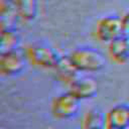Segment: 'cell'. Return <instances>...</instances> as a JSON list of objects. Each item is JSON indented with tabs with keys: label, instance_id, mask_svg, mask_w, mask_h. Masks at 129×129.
<instances>
[{
	"label": "cell",
	"instance_id": "5bb4252c",
	"mask_svg": "<svg viewBox=\"0 0 129 129\" xmlns=\"http://www.w3.org/2000/svg\"><path fill=\"white\" fill-rule=\"evenodd\" d=\"M122 20V28H123V32L129 34V11L124 14L123 17H121Z\"/></svg>",
	"mask_w": 129,
	"mask_h": 129
},
{
	"label": "cell",
	"instance_id": "e0dca14e",
	"mask_svg": "<svg viewBox=\"0 0 129 129\" xmlns=\"http://www.w3.org/2000/svg\"><path fill=\"white\" fill-rule=\"evenodd\" d=\"M128 35H129V34H128Z\"/></svg>",
	"mask_w": 129,
	"mask_h": 129
},
{
	"label": "cell",
	"instance_id": "2e32d148",
	"mask_svg": "<svg viewBox=\"0 0 129 129\" xmlns=\"http://www.w3.org/2000/svg\"><path fill=\"white\" fill-rule=\"evenodd\" d=\"M125 129H129V126H128V127H126V128H125Z\"/></svg>",
	"mask_w": 129,
	"mask_h": 129
},
{
	"label": "cell",
	"instance_id": "6da1fadb",
	"mask_svg": "<svg viewBox=\"0 0 129 129\" xmlns=\"http://www.w3.org/2000/svg\"><path fill=\"white\" fill-rule=\"evenodd\" d=\"M69 58L80 73H97L106 66L103 52L94 47H80L69 54Z\"/></svg>",
	"mask_w": 129,
	"mask_h": 129
},
{
	"label": "cell",
	"instance_id": "7a4b0ae2",
	"mask_svg": "<svg viewBox=\"0 0 129 129\" xmlns=\"http://www.w3.org/2000/svg\"><path fill=\"white\" fill-rule=\"evenodd\" d=\"M24 54L31 64L41 69H54L59 58L53 48L42 43L28 44L25 48Z\"/></svg>",
	"mask_w": 129,
	"mask_h": 129
},
{
	"label": "cell",
	"instance_id": "ba28073f",
	"mask_svg": "<svg viewBox=\"0 0 129 129\" xmlns=\"http://www.w3.org/2000/svg\"><path fill=\"white\" fill-rule=\"evenodd\" d=\"M110 57L117 63L129 61V35L122 32L108 43Z\"/></svg>",
	"mask_w": 129,
	"mask_h": 129
},
{
	"label": "cell",
	"instance_id": "30bf717a",
	"mask_svg": "<svg viewBox=\"0 0 129 129\" xmlns=\"http://www.w3.org/2000/svg\"><path fill=\"white\" fill-rule=\"evenodd\" d=\"M55 74L57 79L66 84V85H70L71 83H73L78 77H79V71L74 67V64L72 63V61L69 58V55L67 56H59L58 61L56 62L54 69Z\"/></svg>",
	"mask_w": 129,
	"mask_h": 129
},
{
	"label": "cell",
	"instance_id": "3957f363",
	"mask_svg": "<svg viewBox=\"0 0 129 129\" xmlns=\"http://www.w3.org/2000/svg\"><path fill=\"white\" fill-rule=\"evenodd\" d=\"M80 102L71 92L61 93L56 96L50 106L51 114L57 119H69L75 116L80 109Z\"/></svg>",
	"mask_w": 129,
	"mask_h": 129
},
{
	"label": "cell",
	"instance_id": "4fadbf2b",
	"mask_svg": "<svg viewBox=\"0 0 129 129\" xmlns=\"http://www.w3.org/2000/svg\"><path fill=\"white\" fill-rule=\"evenodd\" d=\"M19 41L20 38L15 29L0 32V56L17 50Z\"/></svg>",
	"mask_w": 129,
	"mask_h": 129
},
{
	"label": "cell",
	"instance_id": "7c38bea8",
	"mask_svg": "<svg viewBox=\"0 0 129 129\" xmlns=\"http://www.w3.org/2000/svg\"><path fill=\"white\" fill-rule=\"evenodd\" d=\"M106 115L97 109H91L83 117L81 129H106Z\"/></svg>",
	"mask_w": 129,
	"mask_h": 129
},
{
	"label": "cell",
	"instance_id": "52a82bcc",
	"mask_svg": "<svg viewBox=\"0 0 129 129\" xmlns=\"http://www.w3.org/2000/svg\"><path fill=\"white\" fill-rule=\"evenodd\" d=\"M107 127L112 129H125L129 126V103L114 105L106 114Z\"/></svg>",
	"mask_w": 129,
	"mask_h": 129
},
{
	"label": "cell",
	"instance_id": "5b68a950",
	"mask_svg": "<svg viewBox=\"0 0 129 129\" xmlns=\"http://www.w3.org/2000/svg\"><path fill=\"white\" fill-rule=\"evenodd\" d=\"M25 54L18 50L0 56V75L4 77H13L20 74L25 68Z\"/></svg>",
	"mask_w": 129,
	"mask_h": 129
},
{
	"label": "cell",
	"instance_id": "8992f818",
	"mask_svg": "<svg viewBox=\"0 0 129 129\" xmlns=\"http://www.w3.org/2000/svg\"><path fill=\"white\" fill-rule=\"evenodd\" d=\"M69 92L76 96L79 100H89L98 94V84L91 77H78L69 86Z\"/></svg>",
	"mask_w": 129,
	"mask_h": 129
},
{
	"label": "cell",
	"instance_id": "8fae6325",
	"mask_svg": "<svg viewBox=\"0 0 129 129\" xmlns=\"http://www.w3.org/2000/svg\"><path fill=\"white\" fill-rule=\"evenodd\" d=\"M19 19L30 22L35 19L38 13V0H13Z\"/></svg>",
	"mask_w": 129,
	"mask_h": 129
},
{
	"label": "cell",
	"instance_id": "9c48e42d",
	"mask_svg": "<svg viewBox=\"0 0 129 129\" xmlns=\"http://www.w3.org/2000/svg\"><path fill=\"white\" fill-rule=\"evenodd\" d=\"M18 19L13 0H0V32L14 30Z\"/></svg>",
	"mask_w": 129,
	"mask_h": 129
},
{
	"label": "cell",
	"instance_id": "277c9868",
	"mask_svg": "<svg viewBox=\"0 0 129 129\" xmlns=\"http://www.w3.org/2000/svg\"><path fill=\"white\" fill-rule=\"evenodd\" d=\"M122 32V20L121 17L117 15L103 16L96 23V37L104 43H109Z\"/></svg>",
	"mask_w": 129,
	"mask_h": 129
},
{
	"label": "cell",
	"instance_id": "9a60e30c",
	"mask_svg": "<svg viewBox=\"0 0 129 129\" xmlns=\"http://www.w3.org/2000/svg\"><path fill=\"white\" fill-rule=\"evenodd\" d=\"M106 129H112V128H109V127H107V126H106Z\"/></svg>",
	"mask_w": 129,
	"mask_h": 129
}]
</instances>
